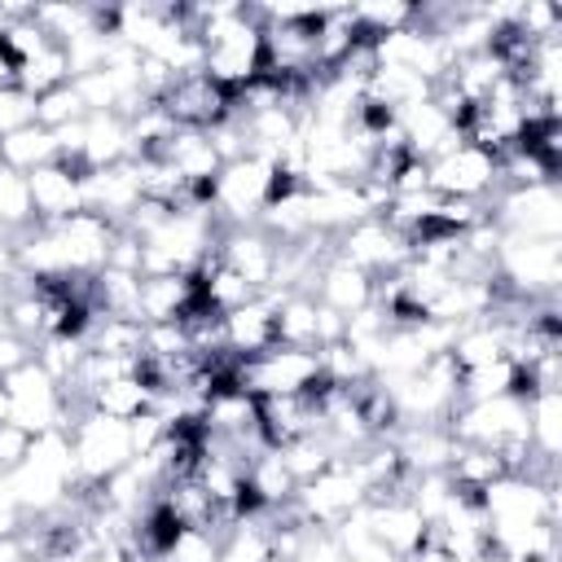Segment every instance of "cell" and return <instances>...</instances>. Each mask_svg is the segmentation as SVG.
<instances>
[{
  "label": "cell",
  "mask_w": 562,
  "mask_h": 562,
  "mask_svg": "<svg viewBox=\"0 0 562 562\" xmlns=\"http://www.w3.org/2000/svg\"><path fill=\"white\" fill-rule=\"evenodd\" d=\"M325 378L321 356L316 351H299V347H268L259 356H237L228 382L246 395H307L316 382Z\"/></svg>",
  "instance_id": "cell-1"
},
{
  "label": "cell",
  "mask_w": 562,
  "mask_h": 562,
  "mask_svg": "<svg viewBox=\"0 0 562 562\" xmlns=\"http://www.w3.org/2000/svg\"><path fill=\"white\" fill-rule=\"evenodd\" d=\"M66 439H70V452H75V479L79 483H101L114 470L132 465V457H136L132 426L127 422H114V417H105L97 408L79 413L66 426Z\"/></svg>",
  "instance_id": "cell-2"
},
{
  "label": "cell",
  "mask_w": 562,
  "mask_h": 562,
  "mask_svg": "<svg viewBox=\"0 0 562 562\" xmlns=\"http://www.w3.org/2000/svg\"><path fill=\"white\" fill-rule=\"evenodd\" d=\"M272 158L263 154H246L237 162H224L215 184H211V215L224 224V228H237V224H255L259 211L268 206V193H272Z\"/></svg>",
  "instance_id": "cell-3"
},
{
  "label": "cell",
  "mask_w": 562,
  "mask_h": 562,
  "mask_svg": "<svg viewBox=\"0 0 562 562\" xmlns=\"http://www.w3.org/2000/svg\"><path fill=\"white\" fill-rule=\"evenodd\" d=\"M0 382H4V391L13 400V417H9L13 426H22L26 435L61 430V386H57V378L40 360L18 364Z\"/></svg>",
  "instance_id": "cell-4"
},
{
  "label": "cell",
  "mask_w": 562,
  "mask_h": 562,
  "mask_svg": "<svg viewBox=\"0 0 562 562\" xmlns=\"http://www.w3.org/2000/svg\"><path fill=\"white\" fill-rule=\"evenodd\" d=\"M487 215L501 233H514V237H562V193H558V184L496 193L487 202Z\"/></svg>",
  "instance_id": "cell-5"
},
{
  "label": "cell",
  "mask_w": 562,
  "mask_h": 562,
  "mask_svg": "<svg viewBox=\"0 0 562 562\" xmlns=\"http://www.w3.org/2000/svg\"><path fill=\"white\" fill-rule=\"evenodd\" d=\"M334 259H342L369 277H386L408 263V241L382 215H369V220L334 233Z\"/></svg>",
  "instance_id": "cell-6"
},
{
  "label": "cell",
  "mask_w": 562,
  "mask_h": 562,
  "mask_svg": "<svg viewBox=\"0 0 562 562\" xmlns=\"http://www.w3.org/2000/svg\"><path fill=\"white\" fill-rule=\"evenodd\" d=\"M162 114L176 123V127H193V132H211L215 123L228 119L233 110V92L220 88L206 70H193V75H176L167 83V92L158 97Z\"/></svg>",
  "instance_id": "cell-7"
},
{
  "label": "cell",
  "mask_w": 562,
  "mask_h": 562,
  "mask_svg": "<svg viewBox=\"0 0 562 562\" xmlns=\"http://www.w3.org/2000/svg\"><path fill=\"white\" fill-rule=\"evenodd\" d=\"M426 167H430V189L439 198H470V202L496 198V158L479 145H457Z\"/></svg>",
  "instance_id": "cell-8"
},
{
  "label": "cell",
  "mask_w": 562,
  "mask_h": 562,
  "mask_svg": "<svg viewBox=\"0 0 562 562\" xmlns=\"http://www.w3.org/2000/svg\"><path fill=\"white\" fill-rule=\"evenodd\" d=\"M294 505L303 509L307 522H321V527H338L342 518H351L360 505H364V487L351 479V470L338 461L334 470L316 474L312 483H303L294 492Z\"/></svg>",
  "instance_id": "cell-9"
},
{
  "label": "cell",
  "mask_w": 562,
  "mask_h": 562,
  "mask_svg": "<svg viewBox=\"0 0 562 562\" xmlns=\"http://www.w3.org/2000/svg\"><path fill=\"white\" fill-rule=\"evenodd\" d=\"M83 176L79 167L53 158L35 171H26V189H31V211L40 224H61L66 215L83 211Z\"/></svg>",
  "instance_id": "cell-10"
},
{
  "label": "cell",
  "mask_w": 562,
  "mask_h": 562,
  "mask_svg": "<svg viewBox=\"0 0 562 562\" xmlns=\"http://www.w3.org/2000/svg\"><path fill=\"white\" fill-rule=\"evenodd\" d=\"M277 241L259 228V224H237V228H224L220 241H215V255L241 277L250 281L259 294L272 290V277H277Z\"/></svg>",
  "instance_id": "cell-11"
},
{
  "label": "cell",
  "mask_w": 562,
  "mask_h": 562,
  "mask_svg": "<svg viewBox=\"0 0 562 562\" xmlns=\"http://www.w3.org/2000/svg\"><path fill=\"white\" fill-rule=\"evenodd\" d=\"M140 171L136 162H114V167H97L83 176V211L110 220V224H123L132 215V206L140 202Z\"/></svg>",
  "instance_id": "cell-12"
},
{
  "label": "cell",
  "mask_w": 562,
  "mask_h": 562,
  "mask_svg": "<svg viewBox=\"0 0 562 562\" xmlns=\"http://www.w3.org/2000/svg\"><path fill=\"white\" fill-rule=\"evenodd\" d=\"M364 522H369L373 544H382L395 558H408L413 549H422L430 531V522L417 514L413 501H373L364 505Z\"/></svg>",
  "instance_id": "cell-13"
},
{
  "label": "cell",
  "mask_w": 562,
  "mask_h": 562,
  "mask_svg": "<svg viewBox=\"0 0 562 562\" xmlns=\"http://www.w3.org/2000/svg\"><path fill=\"white\" fill-rule=\"evenodd\" d=\"M57 237H61V250H66V263H70V277H88V272H101L105 268V250H110V233L114 224L92 215V211H75L66 215L61 224H53Z\"/></svg>",
  "instance_id": "cell-14"
},
{
  "label": "cell",
  "mask_w": 562,
  "mask_h": 562,
  "mask_svg": "<svg viewBox=\"0 0 562 562\" xmlns=\"http://www.w3.org/2000/svg\"><path fill=\"white\" fill-rule=\"evenodd\" d=\"M224 338L233 356H259L268 347H277V294L263 290L250 303L224 312Z\"/></svg>",
  "instance_id": "cell-15"
},
{
  "label": "cell",
  "mask_w": 562,
  "mask_h": 562,
  "mask_svg": "<svg viewBox=\"0 0 562 562\" xmlns=\"http://www.w3.org/2000/svg\"><path fill=\"white\" fill-rule=\"evenodd\" d=\"M312 299H316L321 307L338 312V316H356L360 307L373 303V277L360 272V268H351V263H342V259H329V263L321 268V277H316Z\"/></svg>",
  "instance_id": "cell-16"
},
{
  "label": "cell",
  "mask_w": 562,
  "mask_h": 562,
  "mask_svg": "<svg viewBox=\"0 0 562 562\" xmlns=\"http://www.w3.org/2000/svg\"><path fill=\"white\" fill-rule=\"evenodd\" d=\"M198 303V277L193 272H167V277H140V321H180Z\"/></svg>",
  "instance_id": "cell-17"
},
{
  "label": "cell",
  "mask_w": 562,
  "mask_h": 562,
  "mask_svg": "<svg viewBox=\"0 0 562 562\" xmlns=\"http://www.w3.org/2000/svg\"><path fill=\"white\" fill-rule=\"evenodd\" d=\"M162 162L184 184H215V176L224 167L220 154H215V145H211V136L206 132H193V127H176V136L162 149Z\"/></svg>",
  "instance_id": "cell-18"
},
{
  "label": "cell",
  "mask_w": 562,
  "mask_h": 562,
  "mask_svg": "<svg viewBox=\"0 0 562 562\" xmlns=\"http://www.w3.org/2000/svg\"><path fill=\"white\" fill-rule=\"evenodd\" d=\"M92 408L105 413V417H114V422H136V417H145V413L158 408V395H154V386L140 373H127V378L101 382L92 391Z\"/></svg>",
  "instance_id": "cell-19"
},
{
  "label": "cell",
  "mask_w": 562,
  "mask_h": 562,
  "mask_svg": "<svg viewBox=\"0 0 562 562\" xmlns=\"http://www.w3.org/2000/svg\"><path fill=\"white\" fill-rule=\"evenodd\" d=\"M127 154H132L127 119H119V114H88L83 167H88V171H97V167H114V162H127Z\"/></svg>",
  "instance_id": "cell-20"
},
{
  "label": "cell",
  "mask_w": 562,
  "mask_h": 562,
  "mask_svg": "<svg viewBox=\"0 0 562 562\" xmlns=\"http://www.w3.org/2000/svg\"><path fill=\"white\" fill-rule=\"evenodd\" d=\"M53 158H57V136L48 127H40V123L0 136V167H9L18 176H26V171H35V167H44Z\"/></svg>",
  "instance_id": "cell-21"
},
{
  "label": "cell",
  "mask_w": 562,
  "mask_h": 562,
  "mask_svg": "<svg viewBox=\"0 0 562 562\" xmlns=\"http://www.w3.org/2000/svg\"><path fill=\"white\" fill-rule=\"evenodd\" d=\"M277 347L316 351V299L312 294H277Z\"/></svg>",
  "instance_id": "cell-22"
},
{
  "label": "cell",
  "mask_w": 562,
  "mask_h": 562,
  "mask_svg": "<svg viewBox=\"0 0 562 562\" xmlns=\"http://www.w3.org/2000/svg\"><path fill=\"white\" fill-rule=\"evenodd\" d=\"M562 391H540L527 395V439L536 452L558 457L562 452Z\"/></svg>",
  "instance_id": "cell-23"
},
{
  "label": "cell",
  "mask_w": 562,
  "mask_h": 562,
  "mask_svg": "<svg viewBox=\"0 0 562 562\" xmlns=\"http://www.w3.org/2000/svg\"><path fill=\"white\" fill-rule=\"evenodd\" d=\"M70 79H75V75H70V57H66L61 44H48L44 53H35L31 61L18 66V83H22L31 97H40V92H48V88H57V83H70Z\"/></svg>",
  "instance_id": "cell-24"
},
{
  "label": "cell",
  "mask_w": 562,
  "mask_h": 562,
  "mask_svg": "<svg viewBox=\"0 0 562 562\" xmlns=\"http://www.w3.org/2000/svg\"><path fill=\"white\" fill-rule=\"evenodd\" d=\"M79 119H88V110H83L75 83H57V88H48V92L35 97V123H40V127L57 132V127L79 123Z\"/></svg>",
  "instance_id": "cell-25"
},
{
  "label": "cell",
  "mask_w": 562,
  "mask_h": 562,
  "mask_svg": "<svg viewBox=\"0 0 562 562\" xmlns=\"http://www.w3.org/2000/svg\"><path fill=\"white\" fill-rule=\"evenodd\" d=\"M0 220L18 233L26 224H35V211H31V189H26V176L0 167Z\"/></svg>",
  "instance_id": "cell-26"
},
{
  "label": "cell",
  "mask_w": 562,
  "mask_h": 562,
  "mask_svg": "<svg viewBox=\"0 0 562 562\" xmlns=\"http://www.w3.org/2000/svg\"><path fill=\"white\" fill-rule=\"evenodd\" d=\"M0 44H4V53H9V57H13L18 66H22V61H31L35 53H44V48H48L53 40H48V35H44V26H40V22H35V18L26 13V18L9 22V31L0 35Z\"/></svg>",
  "instance_id": "cell-27"
},
{
  "label": "cell",
  "mask_w": 562,
  "mask_h": 562,
  "mask_svg": "<svg viewBox=\"0 0 562 562\" xmlns=\"http://www.w3.org/2000/svg\"><path fill=\"white\" fill-rule=\"evenodd\" d=\"M31 123H35V97L22 83L0 88V136H9L18 127H31Z\"/></svg>",
  "instance_id": "cell-28"
},
{
  "label": "cell",
  "mask_w": 562,
  "mask_h": 562,
  "mask_svg": "<svg viewBox=\"0 0 562 562\" xmlns=\"http://www.w3.org/2000/svg\"><path fill=\"white\" fill-rule=\"evenodd\" d=\"M26 360H35V347H31L26 338H18L13 329H4V334H0V378L13 373V369L26 364Z\"/></svg>",
  "instance_id": "cell-29"
},
{
  "label": "cell",
  "mask_w": 562,
  "mask_h": 562,
  "mask_svg": "<svg viewBox=\"0 0 562 562\" xmlns=\"http://www.w3.org/2000/svg\"><path fill=\"white\" fill-rule=\"evenodd\" d=\"M404 562H452V558H448V549H443V544H435V540H430V531H426V544H422V549H413Z\"/></svg>",
  "instance_id": "cell-30"
},
{
  "label": "cell",
  "mask_w": 562,
  "mask_h": 562,
  "mask_svg": "<svg viewBox=\"0 0 562 562\" xmlns=\"http://www.w3.org/2000/svg\"><path fill=\"white\" fill-rule=\"evenodd\" d=\"M9 83H18V61L4 53V44H0V88H9Z\"/></svg>",
  "instance_id": "cell-31"
},
{
  "label": "cell",
  "mask_w": 562,
  "mask_h": 562,
  "mask_svg": "<svg viewBox=\"0 0 562 562\" xmlns=\"http://www.w3.org/2000/svg\"><path fill=\"white\" fill-rule=\"evenodd\" d=\"M92 549H97V544H92ZM92 549H66V553H53V558H44V562H88Z\"/></svg>",
  "instance_id": "cell-32"
},
{
  "label": "cell",
  "mask_w": 562,
  "mask_h": 562,
  "mask_svg": "<svg viewBox=\"0 0 562 562\" xmlns=\"http://www.w3.org/2000/svg\"><path fill=\"white\" fill-rule=\"evenodd\" d=\"M9 417H13V400H9V391L0 382V422H9Z\"/></svg>",
  "instance_id": "cell-33"
},
{
  "label": "cell",
  "mask_w": 562,
  "mask_h": 562,
  "mask_svg": "<svg viewBox=\"0 0 562 562\" xmlns=\"http://www.w3.org/2000/svg\"><path fill=\"white\" fill-rule=\"evenodd\" d=\"M9 237H13V228L0 220V255H9Z\"/></svg>",
  "instance_id": "cell-34"
},
{
  "label": "cell",
  "mask_w": 562,
  "mask_h": 562,
  "mask_svg": "<svg viewBox=\"0 0 562 562\" xmlns=\"http://www.w3.org/2000/svg\"><path fill=\"white\" fill-rule=\"evenodd\" d=\"M13 562H40V558H26V553H22V558H13Z\"/></svg>",
  "instance_id": "cell-35"
}]
</instances>
